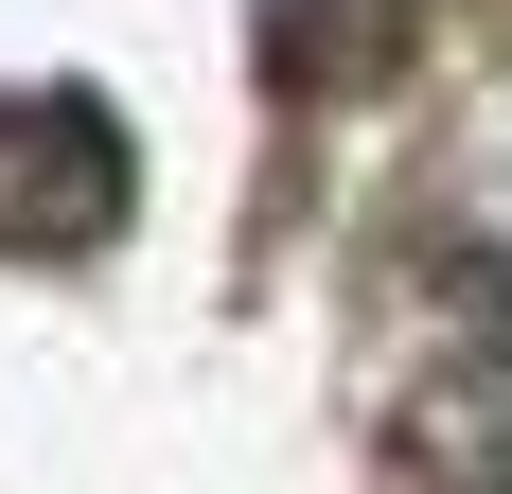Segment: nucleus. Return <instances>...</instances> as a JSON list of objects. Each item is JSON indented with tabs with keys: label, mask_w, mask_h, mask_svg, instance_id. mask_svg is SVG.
Wrapping results in <instances>:
<instances>
[{
	"label": "nucleus",
	"mask_w": 512,
	"mask_h": 494,
	"mask_svg": "<svg viewBox=\"0 0 512 494\" xmlns=\"http://www.w3.org/2000/svg\"><path fill=\"white\" fill-rule=\"evenodd\" d=\"M124 230V124L89 89H18L0 106V247H106Z\"/></svg>",
	"instance_id": "nucleus-1"
},
{
	"label": "nucleus",
	"mask_w": 512,
	"mask_h": 494,
	"mask_svg": "<svg viewBox=\"0 0 512 494\" xmlns=\"http://www.w3.org/2000/svg\"><path fill=\"white\" fill-rule=\"evenodd\" d=\"M407 53V0H265V71L283 89H371Z\"/></svg>",
	"instance_id": "nucleus-2"
}]
</instances>
